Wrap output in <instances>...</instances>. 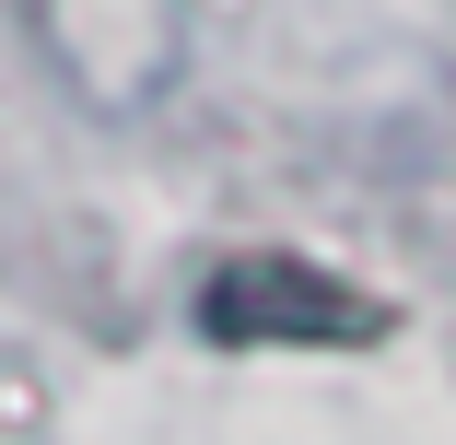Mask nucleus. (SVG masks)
Instances as JSON below:
<instances>
[{"label": "nucleus", "instance_id": "f257e3e1", "mask_svg": "<svg viewBox=\"0 0 456 445\" xmlns=\"http://www.w3.org/2000/svg\"><path fill=\"white\" fill-rule=\"evenodd\" d=\"M398 317L305 246H223L200 282V340L223 351H375Z\"/></svg>", "mask_w": 456, "mask_h": 445}]
</instances>
